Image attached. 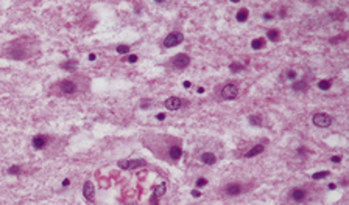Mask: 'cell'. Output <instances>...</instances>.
I'll use <instances>...</instances> for the list:
<instances>
[{"mask_svg":"<svg viewBox=\"0 0 349 205\" xmlns=\"http://www.w3.org/2000/svg\"><path fill=\"white\" fill-rule=\"evenodd\" d=\"M6 58H13V59H25V58H30L33 54L31 51V47L30 44H20V39L11 42V45L6 48Z\"/></svg>","mask_w":349,"mask_h":205,"instance_id":"1","label":"cell"},{"mask_svg":"<svg viewBox=\"0 0 349 205\" xmlns=\"http://www.w3.org/2000/svg\"><path fill=\"white\" fill-rule=\"evenodd\" d=\"M56 89H58L59 93L69 96V95H75L77 93L78 85H77V82H73L72 79H62V81H59L56 84Z\"/></svg>","mask_w":349,"mask_h":205,"instance_id":"2","label":"cell"},{"mask_svg":"<svg viewBox=\"0 0 349 205\" xmlns=\"http://www.w3.org/2000/svg\"><path fill=\"white\" fill-rule=\"evenodd\" d=\"M182 41H184L182 33L174 31V33H170V34L164 39V47H165V48H172V47H176V45L182 44Z\"/></svg>","mask_w":349,"mask_h":205,"instance_id":"3","label":"cell"},{"mask_svg":"<svg viewBox=\"0 0 349 205\" xmlns=\"http://www.w3.org/2000/svg\"><path fill=\"white\" fill-rule=\"evenodd\" d=\"M312 121L316 127H329L332 124V118L327 114H315L312 117Z\"/></svg>","mask_w":349,"mask_h":205,"instance_id":"4","label":"cell"},{"mask_svg":"<svg viewBox=\"0 0 349 205\" xmlns=\"http://www.w3.org/2000/svg\"><path fill=\"white\" fill-rule=\"evenodd\" d=\"M220 95H221V98H224V100H234V98H237V95H239V89H237L235 84H226V85L220 90Z\"/></svg>","mask_w":349,"mask_h":205,"instance_id":"5","label":"cell"},{"mask_svg":"<svg viewBox=\"0 0 349 205\" xmlns=\"http://www.w3.org/2000/svg\"><path fill=\"white\" fill-rule=\"evenodd\" d=\"M172 64H173L174 69L182 70V69H185V67L190 64V58H189L185 53H179V54H176L173 59H172Z\"/></svg>","mask_w":349,"mask_h":205,"instance_id":"6","label":"cell"},{"mask_svg":"<svg viewBox=\"0 0 349 205\" xmlns=\"http://www.w3.org/2000/svg\"><path fill=\"white\" fill-rule=\"evenodd\" d=\"M290 199L295 204H304L305 199H307V190H304V188H293L290 191Z\"/></svg>","mask_w":349,"mask_h":205,"instance_id":"7","label":"cell"},{"mask_svg":"<svg viewBox=\"0 0 349 205\" xmlns=\"http://www.w3.org/2000/svg\"><path fill=\"white\" fill-rule=\"evenodd\" d=\"M147 162L145 160H120L119 166L123 168V169H136L139 166H145Z\"/></svg>","mask_w":349,"mask_h":205,"instance_id":"8","label":"cell"},{"mask_svg":"<svg viewBox=\"0 0 349 205\" xmlns=\"http://www.w3.org/2000/svg\"><path fill=\"white\" fill-rule=\"evenodd\" d=\"M164 106H165L167 110H178V109L182 106V101H181V98H178V96H170V98L165 100Z\"/></svg>","mask_w":349,"mask_h":205,"instance_id":"9","label":"cell"},{"mask_svg":"<svg viewBox=\"0 0 349 205\" xmlns=\"http://www.w3.org/2000/svg\"><path fill=\"white\" fill-rule=\"evenodd\" d=\"M167 156L170 157V160H179L181 159V156H182V149H181V146L179 145H172L170 148H169V151H167Z\"/></svg>","mask_w":349,"mask_h":205,"instance_id":"10","label":"cell"},{"mask_svg":"<svg viewBox=\"0 0 349 205\" xmlns=\"http://www.w3.org/2000/svg\"><path fill=\"white\" fill-rule=\"evenodd\" d=\"M31 143H33L35 149H44L48 143V137L47 135H36V137H33Z\"/></svg>","mask_w":349,"mask_h":205,"instance_id":"11","label":"cell"},{"mask_svg":"<svg viewBox=\"0 0 349 205\" xmlns=\"http://www.w3.org/2000/svg\"><path fill=\"white\" fill-rule=\"evenodd\" d=\"M83 194H84V197H86L89 202H94L95 201V194H94V185H92V182H84V185H83Z\"/></svg>","mask_w":349,"mask_h":205,"instance_id":"12","label":"cell"},{"mask_svg":"<svg viewBox=\"0 0 349 205\" xmlns=\"http://www.w3.org/2000/svg\"><path fill=\"white\" fill-rule=\"evenodd\" d=\"M224 193L228 196H239L242 193V187L239 183H229L226 188H224Z\"/></svg>","mask_w":349,"mask_h":205,"instance_id":"13","label":"cell"},{"mask_svg":"<svg viewBox=\"0 0 349 205\" xmlns=\"http://www.w3.org/2000/svg\"><path fill=\"white\" fill-rule=\"evenodd\" d=\"M164 193H165V183H161V185H158V187L154 188V194H153V197H151L153 205H158V199L162 197Z\"/></svg>","mask_w":349,"mask_h":205,"instance_id":"14","label":"cell"},{"mask_svg":"<svg viewBox=\"0 0 349 205\" xmlns=\"http://www.w3.org/2000/svg\"><path fill=\"white\" fill-rule=\"evenodd\" d=\"M201 162L206 165H214L217 162V157L212 152H204V154H201Z\"/></svg>","mask_w":349,"mask_h":205,"instance_id":"15","label":"cell"},{"mask_svg":"<svg viewBox=\"0 0 349 205\" xmlns=\"http://www.w3.org/2000/svg\"><path fill=\"white\" fill-rule=\"evenodd\" d=\"M263 149H265L263 145H256L254 148H251V149L245 154V157H248V159H250V157H256V156H259V154L263 152Z\"/></svg>","mask_w":349,"mask_h":205,"instance_id":"16","label":"cell"},{"mask_svg":"<svg viewBox=\"0 0 349 205\" xmlns=\"http://www.w3.org/2000/svg\"><path fill=\"white\" fill-rule=\"evenodd\" d=\"M307 82L305 81H295L293 82V85H292V89L295 90V92H299V93H303V92H305L307 90Z\"/></svg>","mask_w":349,"mask_h":205,"instance_id":"17","label":"cell"},{"mask_svg":"<svg viewBox=\"0 0 349 205\" xmlns=\"http://www.w3.org/2000/svg\"><path fill=\"white\" fill-rule=\"evenodd\" d=\"M248 16H250L248 9H246V8H242V9H240V11L237 13L235 19H237V22H245V20L248 19Z\"/></svg>","mask_w":349,"mask_h":205,"instance_id":"18","label":"cell"},{"mask_svg":"<svg viewBox=\"0 0 349 205\" xmlns=\"http://www.w3.org/2000/svg\"><path fill=\"white\" fill-rule=\"evenodd\" d=\"M263 47H265V39L263 38H257V39H254L251 42V48L253 50H260Z\"/></svg>","mask_w":349,"mask_h":205,"instance_id":"19","label":"cell"},{"mask_svg":"<svg viewBox=\"0 0 349 205\" xmlns=\"http://www.w3.org/2000/svg\"><path fill=\"white\" fill-rule=\"evenodd\" d=\"M77 65H78V61L70 59V61H67V62H62V64H61V69H64V70H73Z\"/></svg>","mask_w":349,"mask_h":205,"instance_id":"20","label":"cell"},{"mask_svg":"<svg viewBox=\"0 0 349 205\" xmlns=\"http://www.w3.org/2000/svg\"><path fill=\"white\" fill-rule=\"evenodd\" d=\"M266 36L271 42H277L279 41V31L277 30H268L266 31Z\"/></svg>","mask_w":349,"mask_h":205,"instance_id":"21","label":"cell"},{"mask_svg":"<svg viewBox=\"0 0 349 205\" xmlns=\"http://www.w3.org/2000/svg\"><path fill=\"white\" fill-rule=\"evenodd\" d=\"M330 85H332V81H330V79H323V81L318 82V87H319L321 90H329Z\"/></svg>","mask_w":349,"mask_h":205,"instance_id":"22","label":"cell"},{"mask_svg":"<svg viewBox=\"0 0 349 205\" xmlns=\"http://www.w3.org/2000/svg\"><path fill=\"white\" fill-rule=\"evenodd\" d=\"M229 69H231L232 73H237V72H242V70L245 69V65H242V64H235V62H234V64L229 65Z\"/></svg>","mask_w":349,"mask_h":205,"instance_id":"23","label":"cell"},{"mask_svg":"<svg viewBox=\"0 0 349 205\" xmlns=\"http://www.w3.org/2000/svg\"><path fill=\"white\" fill-rule=\"evenodd\" d=\"M329 176V171H319V172H315L313 176H312V179L313 180H318V179H324V177H327Z\"/></svg>","mask_w":349,"mask_h":205,"instance_id":"24","label":"cell"},{"mask_svg":"<svg viewBox=\"0 0 349 205\" xmlns=\"http://www.w3.org/2000/svg\"><path fill=\"white\" fill-rule=\"evenodd\" d=\"M250 124H253V126H260L262 118L257 117V115H251V117H250Z\"/></svg>","mask_w":349,"mask_h":205,"instance_id":"25","label":"cell"},{"mask_svg":"<svg viewBox=\"0 0 349 205\" xmlns=\"http://www.w3.org/2000/svg\"><path fill=\"white\" fill-rule=\"evenodd\" d=\"M128 51H130V45H119L117 47V53H120V54H125Z\"/></svg>","mask_w":349,"mask_h":205,"instance_id":"26","label":"cell"},{"mask_svg":"<svg viewBox=\"0 0 349 205\" xmlns=\"http://www.w3.org/2000/svg\"><path fill=\"white\" fill-rule=\"evenodd\" d=\"M285 76H287V79H292V81H295L298 75H296V72H295V70H288V72L285 73Z\"/></svg>","mask_w":349,"mask_h":205,"instance_id":"27","label":"cell"},{"mask_svg":"<svg viewBox=\"0 0 349 205\" xmlns=\"http://www.w3.org/2000/svg\"><path fill=\"white\" fill-rule=\"evenodd\" d=\"M8 172H9V174H14V176H17V174H20V168L14 165V166H11V168L8 169Z\"/></svg>","mask_w":349,"mask_h":205,"instance_id":"28","label":"cell"},{"mask_svg":"<svg viewBox=\"0 0 349 205\" xmlns=\"http://www.w3.org/2000/svg\"><path fill=\"white\" fill-rule=\"evenodd\" d=\"M204 185H207V180H206L204 177H201V179L196 180V187H198V188H200V187H204Z\"/></svg>","mask_w":349,"mask_h":205,"instance_id":"29","label":"cell"},{"mask_svg":"<svg viewBox=\"0 0 349 205\" xmlns=\"http://www.w3.org/2000/svg\"><path fill=\"white\" fill-rule=\"evenodd\" d=\"M126 61H128L130 64H134V62L137 61V54H130V56L126 58Z\"/></svg>","mask_w":349,"mask_h":205,"instance_id":"30","label":"cell"},{"mask_svg":"<svg viewBox=\"0 0 349 205\" xmlns=\"http://www.w3.org/2000/svg\"><path fill=\"white\" fill-rule=\"evenodd\" d=\"M148 104H151V101H150V100H142L140 107H142V109H147V107H148Z\"/></svg>","mask_w":349,"mask_h":205,"instance_id":"31","label":"cell"},{"mask_svg":"<svg viewBox=\"0 0 349 205\" xmlns=\"http://www.w3.org/2000/svg\"><path fill=\"white\" fill-rule=\"evenodd\" d=\"M263 19H265V20H271V19H273V14H271V13H265V14H263Z\"/></svg>","mask_w":349,"mask_h":205,"instance_id":"32","label":"cell"},{"mask_svg":"<svg viewBox=\"0 0 349 205\" xmlns=\"http://www.w3.org/2000/svg\"><path fill=\"white\" fill-rule=\"evenodd\" d=\"M330 160H332L334 163H338V162H341V157H340V156H334Z\"/></svg>","mask_w":349,"mask_h":205,"instance_id":"33","label":"cell"},{"mask_svg":"<svg viewBox=\"0 0 349 205\" xmlns=\"http://www.w3.org/2000/svg\"><path fill=\"white\" fill-rule=\"evenodd\" d=\"M192 196H193V197H200V196H201V193H200L198 190H192Z\"/></svg>","mask_w":349,"mask_h":205,"instance_id":"34","label":"cell"},{"mask_svg":"<svg viewBox=\"0 0 349 205\" xmlns=\"http://www.w3.org/2000/svg\"><path fill=\"white\" fill-rule=\"evenodd\" d=\"M156 118H158L159 121H162V120L165 118V114H158V115H156Z\"/></svg>","mask_w":349,"mask_h":205,"instance_id":"35","label":"cell"},{"mask_svg":"<svg viewBox=\"0 0 349 205\" xmlns=\"http://www.w3.org/2000/svg\"><path fill=\"white\" fill-rule=\"evenodd\" d=\"M95 58H97L95 53H90V54H89V59H90V61H95Z\"/></svg>","mask_w":349,"mask_h":205,"instance_id":"36","label":"cell"},{"mask_svg":"<svg viewBox=\"0 0 349 205\" xmlns=\"http://www.w3.org/2000/svg\"><path fill=\"white\" fill-rule=\"evenodd\" d=\"M279 16H281V17H285V8H282V9H281Z\"/></svg>","mask_w":349,"mask_h":205,"instance_id":"37","label":"cell"},{"mask_svg":"<svg viewBox=\"0 0 349 205\" xmlns=\"http://www.w3.org/2000/svg\"><path fill=\"white\" fill-rule=\"evenodd\" d=\"M69 183H70V180H69V179H66V180L62 182V187H69Z\"/></svg>","mask_w":349,"mask_h":205,"instance_id":"38","label":"cell"},{"mask_svg":"<svg viewBox=\"0 0 349 205\" xmlns=\"http://www.w3.org/2000/svg\"><path fill=\"white\" fill-rule=\"evenodd\" d=\"M190 85H192V84H190V82H189V81H185V82H184V87H185V89H189V87H190Z\"/></svg>","mask_w":349,"mask_h":205,"instance_id":"39","label":"cell"},{"mask_svg":"<svg viewBox=\"0 0 349 205\" xmlns=\"http://www.w3.org/2000/svg\"><path fill=\"white\" fill-rule=\"evenodd\" d=\"M335 187H337L335 183H330V185H329V190H335Z\"/></svg>","mask_w":349,"mask_h":205,"instance_id":"40","label":"cell"},{"mask_svg":"<svg viewBox=\"0 0 349 205\" xmlns=\"http://www.w3.org/2000/svg\"><path fill=\"white\" fill-rule=\"evenodd\" d=\"M204 92V87H198V93H203Z\"/></svg>","mask_w":349,"mask_h":205,"instance_id":"41","label":"cell"}]
</instances>
